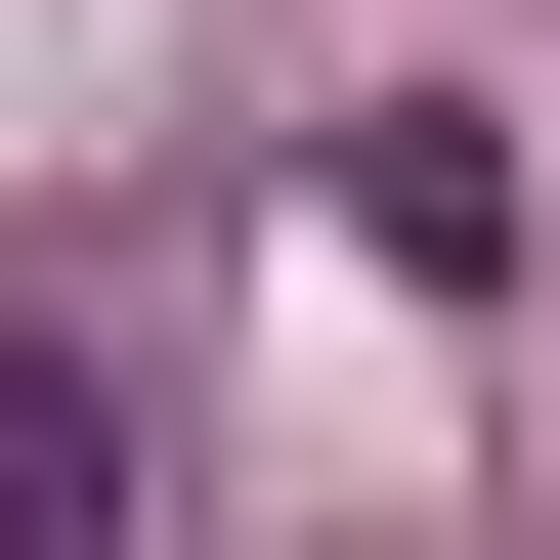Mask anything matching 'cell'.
I'll use <instances>...</instances> for the list:
<instances>
[{
  "mask_svg": "<svg viewBox=\"0 0 560 560\" xmlns=\"http://www.w3.org/2000/svg\"><path fill=\"white\" fill-rule=\"evenodd\" d=\"M346 215H388L431 302H475V259H517V130H475V86H346Z\"/></svg>",
  "mask_w": 560,
  "mask_h": 560,
  "instance_id": "cell-1",
  "label": "cell"
},
{
  "mask_svg": "<svg viewBox=\"0 0 560 560\" xmlns=\"http://www.w3.org/2000/svg\"><path fill=\"white\" fill-rule=\"evenodd\" d=\"M0 560H130V388L86 346H0Z\"/></svg>",
  "mask_w": 560,
  "mask_h": 560,
  "instance_id": "cell-2",
  "label": "cell"
}]
</instances>
